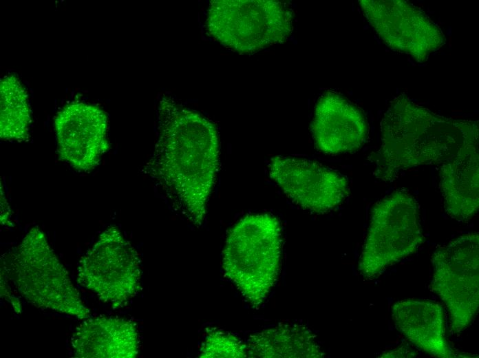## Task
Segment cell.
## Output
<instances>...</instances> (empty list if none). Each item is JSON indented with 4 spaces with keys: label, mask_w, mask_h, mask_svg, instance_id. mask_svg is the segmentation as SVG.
Here are the masks:
<instances>
[{
    "label": "cell",
    "mask_w": 479,
    "mask_h": 358,
    "mask_svg": "<svg viewBox=\"0 0 479 358\" xmlns=\"http://www.w3.org/2000/svg\"><path fill=\"white\" fill-rule=\"evenodd\" d=\"M140 262L131 243L111 226L80 260L78 282L114 308L123 306L140 288Z\"/></svg>",
    "instance_id": "8"
},
{
    "label": "cell",
    "mask_w": 479,
    "mask_h": 358,
    "mask_svg": "<svg viewBox=\"0 0 479 358\" xmlns=\"http://www.w3.org/2000/svg\"><path fill=\"white\" fill-rule=\"evenodd\" d=\"M58 154L79 171H90L107 151V116L99 107L83 103L65 105L54 119Z\"/></svg>",
    "instance_id": "11"
},
{
    "label": "cell",
    "mask_w": 479,
    "mask_h": 358,
    "mask_svg": "<svg viewBox=\"0 0 479 358\" xmlns=\"http://www.w3.org/2000/svg\"><path fill=\"white\" fill-rule=\"evenodd\" d=\"M424 240L416 200L407 191L396 190L372 209L359 272L365 279L374 280L415 253Z\"/></svg>",
    "instance_id": "6"
},
{
    "label": "cell",
    "mask_w": 479,
    "mask_h": 358,
    "mask_svg": "<svg viewBox=\"0 0 479 358\" xmlns=\"http://www.w3.org/2000/svg\"><path fill=\"white\" fill-rule=\"evenodd\" d=\"M70 342L75 355L82 358H134L139 349L138 332L132 322L104 315L80 324Z\"/></svg>",
    "instance_id": "13"
},
{
    "label": "cell",
    "mask_w": 479,
    "mask_h": 358,
    "mask_svg": "<svg viewBox=\"0 0 479 358\" xmlns=\"http://www.w3.org/2000/svg\"><path fill=\"white\" fill-rule=\"evenodd\" d=\"M209 34L240 54L282 43L293 30V14L284 3L270 0H215L208 9Z\"/></svg>",
    "instance_id": "5"
},
{
    "label": "cell",
    "mask_w": 479,
    "mask_h": 358,
    "mask_svg": "<svg viewBox=\"0 0 479 358\" xmlns=\"http://www.w3.org/2000/svg\"><path fill=\"white\" fill-rule=\"evenodd\" d=\"M431 290L449 313L450 332L471 324L479 307V235L470 233L436 249L432 255Z\"/></svg>",
    "instance_id": "7"
},
{
    "label": "cell",
    "mask_w": 479,
    "mask_h": 358,
    "mask_svg": "<svg viewBox=\"0 0 479 358\" xmlns=\"http://www.w3.org/2000/svg\"><path fill=\"white\" fill-rule=\"evenodd\" d=\"M268 172L294 203L313 213L333 210L349 194L344 176L315 161L277 156L271 158Z\"/></svg>",
    "instance_id": "10"
},
{
    "label": "cell",
    "mask_w": 479,
    "mask_h": 358,
    "mask_svg": "<svg viewBox=\"0 0 479 358\" xmlns=\"http://www.w3.org/2000/svg\"><path fill=\"white\" fill-rule=\"evenodd\" d=\"M247 355L258 358H320L324 353L307 327L281 324L255 333L248 339Z\"/></svg>",
    "instance_id": "16"
},
{
    "label": "cell",
    "mask_w": 479,
    "mask_h": 358,
    "mask_svg": "<svg viewBox=\"0 0 479 358\" xmlns=\"http://www.w3.org/2000/svg\"><path fill=\"white\" fill-rule=\"evenodd\" d=\"M281 247L280 222L270 214L247 215L226 238L223 269L253 307L264 302L277 282Z\"/></svg>",
    "instance_id": "3"
},
{
    "label": "cell",
    "mask_w": 479,
    "mask_h": 358,
    "mask_svg": "<svg viewBox=\"0 0 479 358\" xmlns=\"http://www.w3.org/2000/svg\"><path fill=\"white\" fill-rule=\"evenodd\" d=\"M158 118V138L145 173L176 211L200 226L219 167L217 129L169 97L160 101Z\"/></svg>",
    "instance_id": "1"
},
{
    "label": "cell",
    "mask_w": 479,
    "mask_h": 358,
    "mask_svg": "<svg viewBox=\"0 0 479 358\" xmlns=\"http://www.w3.org/2000/svg\"><path fill=\"white\" fill-rule=\"evenodd\" d=\"M2 259L7 277L32 305L80 319L89 316V309L37 227H32L19 245Z\"/></svg>",
    "instance_id": "4"
},
{
    "label": "cell",
    "mask_w": 479,
    "mask_h": 358,
    "mask_svg": "<svg viewBox=\"0 0 479 358\" xmlns=\"http://www.w3.org/2000/svg\"><path fill=\"white\" fill-rule=\"evenodd\" d=\"M361 10L379 37L390 48L417 62L445 43L439 27L421 8L404 0H361Z\"/></svg>",
    "instance_id": "9"
},
{
    "label": "cell",
    "mask_w": 479,
    "mask_h": 358,
    "mask_svg": "<svg viewBox=\"0 0 479 358\" xmlns=\"http://www.w3.org/2000/svg\"><path fill=\"white\" fill-rule=\"evenodd\" d=\"M397 330L412 344L436 357H456L445 337L443 308L438 302L414 299L400 300L392 307Z\"/></svg>",
    "instance_id": "14"
},
{
    "label": "cell",
    "mask_w": 479,
    "mask_h": 358,
    "mask_svg": "<svg viewBox=\"0 0 479 358\" xmlns=\"http://www.w3.org/2000/svg\"><path fill=\"white\" fill-rule=\"evenodd\" d=\"M312 131L318 149L336 155L361 148L368 126L362 112L349 100L339 94L326 92L316 105Z\"/></svg>",
    "instance_id": "12"
},
{
    "label": "cell",
    "mask_w": 479,
    "mask_h": 358,
    "mask_svg": "<svg viewBox=\"0 0 479 358\" xmlns=\"http://www.w3.org/2000/svg\"><path fill=\"white\" fill-rule=\"evenodd\" d=\"M26 92L13 75L4 77L0 84V136L4 140H23L30 123V109Z\"/></svg>",
    "instance_id": "17"
},
{
    "label": "cell",
    "mask_w": 479,
    "mask_h": 358,
    "mask_svg": "<svg viewBox=\"0 0 479 358\" xmlns=\"http://www.w3.org/2000/svg\"><path fill=\"white\" fill-rule=\"evenodd\" d=\"M247 357L246 346L237 337L220 330H211L200 349V357L242 358Z\"/></svg>",
    "instance_id": "18"
},
{
    "label": "cell",
    "mask_w": 479,
    "mask_h": 358,
    "mask_svg": "<svg viewBox=\"0 0 479 358\" xmlns=\"http://www.w3.org/2000/svg\"><path fill=\"white\" fill-rule=\"evenodd\" d=\"M381 145L373 156L375 176L392 182L403 170L423 165H441L478 145V121L438 115L396 97L381 122Z\"/></svg>",
    "instance_id": "2"
},
{
    "label": "cell",
    "mask_w": 479,
    "mask_h": 358,
    "mask_svg": "<svg viewBox=\"0 0 479 358\" xmlns=\"http://www.w3.org/2000/svg\"><path fill=\"white\" fill-rule=\"evenodd\" d=\"M478 145L440 165V189L446 213L458 222L471 219L479 208Z\"/></svg>",
    "instance_id": "15"
},
{
    "label": "cell",
    "mask_w": 479,
    "mask_h": 358,
    "mask_svg": "<svg viewBox=\"0 0 479 358\" xmlns=\"http://www.w3.org/2000/svg\"><path fill=\"white\" fill-rule=\"evenodd\" d=\"M9 300L12 303L14 310L17 313H21V304L19 299L13 296H11Z\"/></svg>",
    "instance_id": "19"
}]
</instances>
